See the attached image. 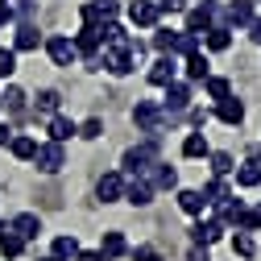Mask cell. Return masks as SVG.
Here are the masks:
<instances>
[{
	"label": "cell",
	"mask_w": 261,
	"mask_h": 261,
	"mask_svg": "<svg viewBox=\"0 0 261 261\" xmlns=\"http://www.w3.org/2000/svg\"><path fill=\"white\" fill-rule=\"evenodd\" d=\"M95 71H108V75H116V79H124V75H133L137 71V58L128 54V46H104L100 50V58H95Z\"/></svg>",
	"instance_id": "cell-1"
},
{
	"label": "cell",
	"mask_w": 261,
	"mask_h": 261,
	"mask_svg": "<svg viewBox=\"0 0 261 261\" xmlns=\"http://www.w3.org/2000/svg\"><path fill=\"white\" fill-rule=\"evenodd\" d=\"M133 124L141 128V133H162V128H166L170 124V116L166 112H162V104L158 100H137V108H133Z\"/></svg>",
	"instance_id": "cell-2"
},
{
	"label": "cell",
	"mask_w": 261,
	"mask_h": 261,
	"mask_svg": "<svg viewBox=\"0 0 261 261\" xmlns=\"http://www.w3.org/2000/svg\"><path fill=\"white\" fill-rule=\"evenodd\" d=\"M158 162V145L153 141H141V145H128L124 158H120V174H145V166Z\"/></svg>",
	"instance_id": "cell-3"
},
{
	"label": "cell",
	"mask_w": 261,
	"mask_h": 261,
	"mask_svg": "<svg viewBox=\"0 0 261 261\" xmlns=\"http://www.w3.org/2000/svg\"><path fill=\"white\" fill-rule=\"evenodd\" d=\"M29 162H34L42 174H58L62 166H67V149H62V141H38V149H34Z\"/></svg>",
	"instance_id": "cell-4"
},
{
	"label": "cell",
	"mask_w": 261,
	"mask_h": 261,
	"mask_svg": "<svg viewBox=\"0 0 261 261\" xmlns=\"http://www.w3.org/2000/svg\"><path fill=\"white\" fill-rule=\"evenodd\" d=\"M162 91H166V100H162V112H166L170 120H178V116H182V112L191 108V100H195V91H191V83H182V79L166 83Z\"/></svg>",
	"instance_id": "cell-5"
},
{
	"label": "cell",
	"mask_w": 261,
	"mask_h": 261,
	"mask_svg": "<svg viewBox=\"0 0 261 261\" xmlns=\"http://www.w3.org/2000/svg\"><path fill=\"white\" fill-rule=\"evenodd\" d=\"M253 5H257V0H228V5L220 9V25H224V29H245V25L257 17Z\"/></svg>",
	"instance_id": "cell-6"
},
{
	"label": "cell",
	"mask_w": 261,
	"mask_h": 261,
	"mask_svg": "<svg viewBox=\"0 0 261 261\" xmlns=\"http://www.w3.org/2000/svg\"><path fill=\"white\" fill-rule=\"evenodd\" d=\"M182 13H187V29H191V34H203V29L220 25V5H216V0L191 5V9H182Z\"/></svg>",
	"instance_id": "cell-7"
},
{
	"label": "cell",
	"mask_w": 261,
	"mask_h": 261,
	"mask_svg": "<svg viewBox=\"0 0 261 261\" xmlns=\"http://www.w3.org/2000/svg\"><path fill=\"white\" fill-rule=\"evenodd\" d=\"M71 42H75V54H79V58L87 62V67L95 71V58H100V50H104V46H100V29L83 25V29H79V34H75Z\"/></svg>",
	"instance_id": "cell-8"
},
{
	"label": "cell",
	"mask_w": 261,
	"mask_h": 261,
	"mask_svg": "<svg viewBox=\"0 0 261 261\" xmlns=\"http://www.w3.org/2000/svg\"><path fill=\"white\" fill-rule=\"evenodd\" d=\"M145 79H149L153 87H166V83H174V79H178V58H174V54H158V58L149 62Z\"/></svg>",
	"instance_id": "cell-9"
},
{
	"label": "cell",
	"mask_w": 261,
	"mask_h": 261,
	"mask_svg": "<svg viewBox=\"0 0 261 261\" xmlns=\"http://www.w3.org/2000/svg\"><path fill=\"white\" fill-rule=\"evenodd\" d=\"M42 46H46V54H50V62H54V67H71V62H79L75 42H71L67 34H54V38H46Z\"/></svg>",
	"instance_id": "cell-10"
},
{
	"label": "cell",
	"mask_w": 261,
	"mask_h": 261,
	"mask_svg": "<svg viewBox=\"0 0 261 261\" xmlns=\"http://www.w3.org/2000/svg\"><path fill=\"white\" fill-rule=\"evenodd\" d=\"M124 17L133 21L137 29H153V25L162 21V13H158L153 0H128V5H124Z\"/></svg>",
	"instance_id": "cell-11"
},
{
	"label": "cell",
	"mask_w": 261,
	"mask_h": 261,
	"mask_svg": "<svg viewBox=\"0 0 261 261\" xmlns=\"http://www.w3.org/2000/svg\"><path fill=\"white\" fill-rule=\"evenodd\" d=\"M224 232H228V224H220L216 216H212V220L195 216V224H191V245H216Z\"/></svg>",
	"instance_id": "cell-12"
},
{
	"label": "cell",
	"mask_w": 261,
	"mask_h": 261,
	"mask_svg": "<svg viewBox=\"0 0 261 261\" xmlns=\"http://www.w3.org/2000/svg\"><path fill=\"white\" fill-rule=\"evenodd\" d=\"M124 203H133V207H145V203H153V187H149V178L145 174H128L124 178V195H120Z\"/></svg>",
	"instance_id": "cell-13"
},
{
	"label": "cell",
	"mask_w": 261,
	"mask_h": 261,
	"mask_svg": "<svg viewBox=\"0 0 261 261\" xmlns=\"http://www.w3.org/2000/svg\"><path fill=\"white\" fill-rule=\"evenodd\" d=\"M145 178H149V187L153 191H178V170L174 166H166V162H153V166H145Z\"/></svg>",
	"instance_id": "cell-14"
},
{
	"label": "cell",
	"mask_w": 261,
	"mask_h": 261,
	"mask_svg": "<svg viewBox=\"0 0 261 261\" xmlns=\"http://www.w3.org/2000/svg\"><path fill=\"white\" fill-rule=\"evenodd\" d=\"M9 232H17L25 245L38 241V237H42V216H38V212H21V216H13V220H9Z\"/></svg>",
	"instance_id": "cell-15"
},
{
	"label": "cell",
	"mask_w": 261,
	"mask_h": 261,
	"mask_svg": "<svg viewBox=\"0 0 261 261\" xmlns=\"http://www.w3.org/2000/svg\"><path fill=\"white\" fill-rule=\"evenodd\" d=\"M212 116H216V120H224V124H232V128H237V124L245 120V104L237 100V95H232V91H228V95H224V100H216V112H212Z\"/></svg>",
	"instance_id": "cell-16"
},
{
	"label": "cell",
	"mask_w": 261,
	"mask_h": 261,
	"mask_svg": "<svg viewBox=\"0 0 261 261\" xmlns=\"http://www.w3.org/2000/svg\"><path fill=\"white\" fill-rule=\"evenodd\" d=\"M95 195H100V203H116L124 195V174L120 170H108L100 182H95Z\"/></svg>",
	"instance_id": "cell-17"
},
{
	"label": "cell",
	"mask_w": 261,
	"mask_h": 261,
	"mask_svg": "<svg viewBox=\"0 0 261 261\" xmlns=\"http://www.w3.org/2000/svg\"><path fill=\"white\" fill-rule=\"evenodd\" d=\"M182 71H187V83H203V79L212 75V62H207L203 50H195V54L182 58Z\"/></svg>",
	"instance_id": "cell-18"
},
{
	"label": "cell",
	"mask_w": 261,
	"mask_h": 261,
	"mask_svg": "<svg viewBox=\"0 0 261 261\" xmlns=\"http://www.w3.org/2000/svg\"><path fill=\"white\" fill-rule=\"evenodd\" d=\"M174 199H178V207H182L187 216H203V212H207V199H203V191H199V187H182Z\"/></svg>",
	"instance_id": "cell-19"
},
{
	"label": "cell",
	"mask_w": 261,
	"mask_h": 261,
	"mask_svg": "<svg viewBox=\"0 0 261 261\" xmlns=\"http://www.w3.org/2000/svg\"><path fill=\"white\" fill-rule=\"evenodd\" d=\"M38 46H42L38 25H34V21H21V25H17V38H13V50L25 54V50H38Z\"/></svg>",
	"instance_id": "cell-20"
},
{
	"label": "cell",
	"mask_w": 261,
	"mask_h": 261,
	"mask_svg": "<svg viewBox=\"0 0 261 261\" xmlns=\"http://www.w3.org/2000/svg\"><path fill=\"white\" fill-rule=\"evenodd\" d=\"M75 128H79V124H75L71 116L54 112V116H50V124H46V133H50V141H62V145H67V141L75 137Z\"/></svg>",
	"instance_id": "cell-21"
},
{
	"label": "cell",
	"mask_w": 261,
	"mask_h": 261,
	"mask_svg": "<svg viewBox=\"0 0 261 261\" xmlns=\"http://www.w3.org/2000/svg\"><path fill=\"white\" fill-rule=\"evenodd\" d=\"M232 174H237V187H241V191H253V187H261V162L249 158V162H241Z\"/></svg>",
	"instance_id": "cell-22"
},
{
	"label": "cell",
	"mask_w": 261,
	"mask_h": 261,
	"mask_svg": "<svg viewBox=\"0 0 261 261\" xmlns=\"http://www.w3.org/2000/svg\"><path fill=\"white\" fill-rule=\"evenodd\" d=\"M199 42L207 46V50H228V46H232V29H224V25H212V29H203V34H199Z\"/></svg>",
	"instance_id": "cell-23"
},
{
	"label": "cell",
	"mask_w": 261,
	"mask_h": 261,
	"mask_svg": "<svg viewBox=\"0 0 261 261\" xmlns=\"http://www.w3.org/2000/svg\"><path fill=\"white\" fill-rule=\"evenodd\" d=\"M199 50V34H191V29H174V42H170V54L174 58H187Z\"/></svg>",
	"instance_id": "cell-24"
},
{
	"label": "cell",
	"mask_w": 261,
	"mask_h": 261,
	"mask_svg": "<svg viewBox=\"0 0 261 261\" xmlns=\"http://www.w3.org/2000/svg\"><path fill=\"white\" fill-rule=\"evenodd\" d=\"M100 46H116V50L128 46V29H124L120 21H104V25H100Z\"/></svg>",
	"instance_id": "cell-25"
},
{
	"label": "cell",
	"mask_w": 261,
	"mask_h": 261,
	"mask_svg": "<svg viewBox=\"0 0 261 261\" xmlns=\"http://www.w3.org/2000/svg\"><path fill=\"white\" fill-rule=\"evenodd\" d=\"M212 145H207V133H187L182 137V158H207Z\"/></svg>",
	"instance_id": "cell-26"
},
{
	"label": "cell",
	"mask_w": 261,
	"mask_h": 261,
	"mask_svg": "<svg viewBox=\"0 0 261 261\" xmlns=\"http://www.w3.org/2000/svg\"><path fill=\"white\" fill-rule=\"evenodd\" d=\"M75 253H79V237H75V232H71V237H54L50 257H58V261H75Z\"/></svg>",
	"instance_id": "cell-27"
},
{
	"label": "cell",
	"mask_w": 261,
	"mask_h": 261,
	"mask_svg": "<svg viewBox=\"0 0 261 261\" xmlns=\"http://www.w3.org/2000/svg\"><path fill=\"white\" fill-rule=\"evenodd\" d=\"M9 149H13V158H17V162H29V158H34V149H38V137L17 133V137H9Z\"/></svg>",
	"instance_id": "cell-28"
},
{
	"label": "cell",
	"mask_w": 261,
	"mask_h": 261,
	"mask_svg": "<svg viewBox=\"0 0 261 261\" xmlns=\"http://www.w3.org/2000/svg\"><path fill=\"white\" fill-rule=\"evenodd\" d=\"M100 253L112 261V257H124L128 253V241H124V232H104V241H100Z\"/></svg>",
	"instance_id": "cell-29"
},
{
	"label": "cell",
	"mask_w": 261,
	"mask_h": 261,
	"mask_svg": "<svg viewBox=\"0 0 261 261\" xmlns=\"http://www.w3.org/2000/svg\"><path fill=\"white\" fill-rule=\"evenodd\" d=\"M207 158H212V174H220V178H228V174L237 170V158L228 153V149H216V153H207Z\"/></svg>",
	"instance_id": "cell-30"
},
{
	"label": "cell",
	"mask_w": 261,
	"mask_h": 261,
	"mask_svg": "<svg viewBox=\"0 0 261 261\" xmlns=\"http://www.w3.org/2000/svg\"><path fill=\"white\" fill-rule=\"evenodd\" d=\"M0 104H5L9 112H17V116H21V112L29 108V95H25L21 87H5V95H0Z\"/></svg>",
	"instance_id": "cell-31"
},
{
	"label": "cell",
	"mask_w": 261,
	"mask_h": 261,
	"mask_svg": "<svg viewBox=\"0 0 261 261\" xmlns=\"http://www.w3.org/2000/svg\"><path fill=\"white\" fill-rule=\"evenodd\" d=\"M25 253V241L17 237V232H5V237H0V257H5V261H17Z\"/></svg>",
	"instance_id": "cell-32"
},
{
	"label": "cell",
	"mask_w": 261,
	"mask_h": 261,
	"mask_svg": "<svg viewBox=\"0 0 261 261\" xmlns=\"http://www.w3.org/2000/svg\"><path fill=\"white\" fill-rule=\"evenodd\" d=\"M203 91H207V100H224V95L232 91V83H228L224 75H207L203 79Z\"/></svg>",
	"instance_id": "cell-33"
},
{
	"label": "cell",
	"mask_w": 261,
	"mask_h": 261,
	"mask_svg": "<svg viewBox=\"0 0 261 261\" xmlns=\"http://www.w3.org/2000/svg\"><path fill=\"white\" fill-rule=\"evenodd\" d=\"M199 191H203L207 207H212V203H220V199H228V182H224L220 174H212V182H207V187H199Z\"/></svg>",
	"instance_id": "cell-34"
},
{
	"label": "cell",
	"mask_w": 261,
	"mask_h": 261,
	"mask_svg": "<svg viewBox=\"0 0 261 261\" xmlns=\"http://www.w3.org/2000/svg\"><path fill=\"white\" fill-rule=\"evenodd\" d=\"M232 228H237V232H257L261 220H257V212H253V207H241V212H237V220H232Z\"/></svg>",
	"instance_id": "cell-35"
},
{
	"label": "cell",
	"mask_w": 261,
	"mask_h": 261,
	"mask_svg": "<svg viewBox=\"0 0 261 261\" xmlns=\"http://www.w3.org/2000/svg\"><path fill=\"white\" fill-rule=\"evenodd\" d=\"M75 137H83V141H95V137H104V120H100V116L83 120V124L75 128Z\"/></svg>",
	"instance_id": "cell-36"
},
{
	"label": "cell",
	"mask_w": 261,
	"mask_h": 261,
	"mask_svg": "<svg viewBox=\"0 0 261 261\" xmlns=\"http://www.w3.org/2000/svg\"><path fill=\"white\" fill-rule=\"evenodd\" d=\"M58 104H62V95H58L54 87H46V91L38 95V112H46V116H54V112H58Z\"/></svg>",
	"instance_id": "cell-37"
},
{
	"label": "cell",
	"mask_w": 261,
	"mask_h": 261,
	"mask_svg": "<svg viewBox=\"0 0 261 261\" xmlns=\"http://www.w3.org/2000/svg\"><path fill=\"white\" fill-rule=\"evenodd\" d=\"M170 42H174V29L153 25V50H158V54H170Z\"/></svg>",
	"instance_id": "cell-38"
},
{
	"label": "cell",
	"mask_w": 261,
	"mask_h": 261,
	"mask_svg": "<svg viewBox=\"0 0 261 261\" xmlns=\"http://www.w3.org/2000/svg\"><path fill=\"white\" fill-rule=\"evenodd\" d=\"M13 71H17V50L0 46V79H13Z\"/></svg>",
	"instance_id": "cell-39"
},
{
	"label": "cell",
	"mask_w": 261,
	"mask_h": 261,
	"mask_svg": "<svg viewBox=\"0 0 261 261\" xmlns=\"http://www.w3.org/2000/svg\"><path fill=\"white\" fill-rule=\"evenodd\" d=\"M79 17H83V25H91V29H100V25H104V17H100V9H95V0H87V5L79 9Z\"/></svg>",
	"instance_id": "cell-40"
},
{
	"label": "cell",
	"mask_w": 261,
	"mask_h": 261,
	"mask_svg": "<svg viewBox=\"0 0 261 261\" xmlns=\"http://www.w3.org/2000/svg\"><path fill=\"white\" fill-rule=\"evenodd\" d=\"M253 249H257V245H253V237H249V232H237V237H232V253L253 257Z\"/></svg>",
	"instance_id": "cell-41"
},
{
	"label": "cell",
	"mask_w": 261,
	"mask_h": 261,
	"mask_svg": "<svg viewBox=\"0 0 261 261\" xmlns=\"http://www.w3.org/2000/svg\"><path fill=\"white\" fill-rule=\"evenodd\" d=\"M95 9H100V17H104V21H116V13H120V0H95Z\"/></svg>",
	"instance_id": "cell-42"
},
{
	"label": "cell",
	"mask_w": 261,
	"mask_h": 261,
	"mask_svg": "<svg viewBox=\"0 0 261 261\" xmlns=\"http://www.w3.org/2000/svg\"><path fill=\"white\" fill-rule=\"evenodd\" d=\"M153 5H158L162 17H170V13H182L187 9V0H153Z\"/></svg>",
	"instance_id": "cell-43"
},
{
	"label": "cell",
	"mask_w": 261,
	"mask_h": 261,
	"mask_svg": "<svg viewBox=\"0 0 261 261\" xmlns=\"http://www.w3.org/2000/svg\"><path fill=\"white\" fill-rule=\"evenodd\" d=\"M128 257H133V261H162V253H158V249H149V245H141V249H133V253H128Z\"/></svg>",
	"instance_id": "cell-44"
},
{
	"label": "cell",
	"mask_w": 261,
	"mask_h": 261,
	"mask_svg": "<svg viewBox=\"0 0 261 261\" xmlns=\"http://www.w3.org/2000/svg\"><path fill=\"white\" fill-rule=\"evenodd\" d=\"M207 116H212V112H203V108H187V120H191L195 128H203V124H207Z\"/></svg>",
	"instance_id": "cell-45"
},
{
	"label": "cell",
	"mask_w": 261,
	"mask_h": 261,
	"mask_svg": "<svg viewBox=\"0 0 261 261\" xmlns=\"http://www.w3.org/2000/svg\"><path fill=\"white\" fill-rule=\"evenodd\" d=\"M187 257H191V261H212V257H207V245H191Z\"/></svg>",
	"instance_id": "cell-46"
},
{
	"label": "cell",
	"mask_w": 261,
	"mask_h": 261,
	"mask_svg": "<svg viewBox=\"0 0 261 261\" xmlns=\"http://www.w3.org/2000/svg\"><path fill=\"white\" fill-rule=\"evenodd\" d=\"M245 29H249V38H253V42H257V46H261V17H253V21H249V25H245Z\"/></svg>",
	"instance_id": "cell-47"
},
{
	"label": "cell",
	"mask_w": 261,
	"mask_h": 261,
	"mask_svg": "<svg viewBox=\"0 0 261 261\" xmlns=\"http://www.w3.org/2000/svg\"><path fill=\"white\" fill-rule=\"evenodd\" d=\"M9 137H13V128H9V124H0V145H9Z\"/></svg>",
	"instance_id": "cell-48"
},
{
	"label": "cell",
	"mask_w": 261,
	"mask_h": 261,
	"mask_svg": "<svg viewBox=\"0 0 261 261\" xmlns=\"http://www.w3.org/2000/svg\"><path fill=\"white\" fill-rule=\"evenodd\" d=\"M5 232H9V224H5V220H0V237H5Z\"/></svg>",
	"instance_id": "cell-49"
},
{
	"label": "cell",
	"mask_w": 261,
	"mask_h": 261,
	"mask_svg": "<svg viewBox=\"0 0 261 261\" xmlns=\"http://www.w3.org/2000/svg\"><path fill=\"white\" fill-rule=\"evenodd\" d=\"M0 9H13V5H9V0H0Z\"/></svg>",
	"instance_id": "cell-50"
},
{
	"label": "cell",
	"mask_w": 261,
	"mask_h": 261,
	"mask_svg": "<svg viewBox=\"0 0 261 261\" xmlns=\"http://www.w3.org/2000/svg\"><path fill=\"white\" fill-rule=\"evenodd\" d=\"M253 212H257V220H261V203H257V207H253Z\"/></svg>",
	"instance_id": "cell-51"
},
{
	"label": "cell",
	"mask_w": 261,
	"mask_h": 261,
	"mask_svg": "<svg viewBox=\"0 0 261 261\" xmlns=\"http://www.w3.org/2000/svg\"><path fill=\"white\" fill-rule=\"evenodd\" d=\"M42 261H58V257H42Z\"/></svg>",
	"instance_id": "cell-52"
},
{
	"label": "cell",
	"mask_w": 261,
	"mask_h": 261,
	"mask_svg": "<svg viewBox=\"0 0 261 261\" xmlns=\"http://www.w3.org/2000/svg\"><path fill=\"white\" fill-rule=\"evenodd\" d=\"M257 162H261V149H257Z\"/></svg>",
	"instance_id": "cell-53"
}]
</instances>
